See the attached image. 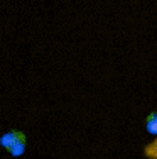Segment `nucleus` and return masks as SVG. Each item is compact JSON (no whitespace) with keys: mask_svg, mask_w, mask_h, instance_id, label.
I'll return each mask as SVG.
<instances>
[{"mask_svg":"<svg viewBox=\"0 0 157 159\" xmlns=\"http://www.w3.org/2000/svg\"><path fill=\"white\" fill-rule=\"evenodd\" d=\"M0 144L2 147H5L12 156H22L25 151V135L19 130H12L7 132L0 137Z\"/></svg>","mask_w":157,"mask_h":159,"instance_id":"f257e3e1","label":"nucleus"},{"mask_svg":"<svg viewBox=\"0 0 157 159\" xmlns=\"http://www.w3.org/2000/svg\"><path fill=\"white\" fill-rule=\"evenodd\" d=\"M145 130H147V134L157 137V110H152L145 117Z\"/></svg>","mask_w":157,"mask_h":159,"instance_id":"f03ea898","label":"nucleus"},{"mask_svg":"<svg viewBox=\"0 0 157 159\" xmlns=\"http://www.w3.org/2000/svg\"><path fill=\"white\" fill-rule=\"evenodd\" d=\"M144 156L147 159H157V137H154L144 147Z\"/></svg>","mask_w":157,"mask_h":159,"instance_id":"7ed1b4c3","label":"nucleus"}]
</instances>
